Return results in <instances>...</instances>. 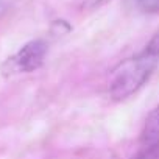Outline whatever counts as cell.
I'll use <instances>...</instances> for the list:
<instances>
[{
  "instance_id": "277c9868",
  "label": "cell",
  "mask_w": 159,
  "mask_h": 159,
  "mask_svg": "<svg viewBox=\"0 0 159 159\" xmlns=\"http://www.w3.org/2000/svg\"><path fill=\"white\" fill-rule=\"evenodd\" d=\"M128 3L140 13H147V14L159 13V0H128Z\"/></svg>"
},
{
  "instance_id": "6da1fadb",
  "label": "cell",
  "mask_w": 159,
  "mask_h": 159,
  "mask_svg": "<svg viewBox=\"0 0 159 159\" xmlns=\"http://www.w3.org/2000/svg\"><path fill=\"white\" fill-rule=\"evenodd\" d=\"M159 62V33L154 34L145 48L133 58L122 61L112 69L108 80V94L111 100L122 102L136 94L150 78Z\"/></svg>"
},
{
  "instance_id": "5b68a950",
  "label": "cell",
  "mask_w": 159,
  "mask_h": 159,
  "mask_svg": "<svg viewBox=\"0 0 159 159\" xmlns=\"http://www.w3.org/2000/svg\"><path fill=\"white\" fill-rule=\"evenodd\" d=\"M100 2H102V0H83V5L84 7H94V5H97Z\"/></svg>"
},
{
  "instance_id": "3957f363",
  "label": "cell",
  "mask_w": 159,
  "mask_h": 159,
  "mask_svg": "<svg viewBox=\"0 0 159 159\" xmlns=\"http://www.w3.org/2000/svg\"><path fill=\"white\" fill-rule=\"evenodd\" d=\"M140 143L142 148H151V147H159V105L148 114L142 136H140Z\"/></svg>"
},
{
  "instance_id": "7a4b0ae2",
  "label": "cell",
  "mask_w": 159,
  "mask_h": 159,
  "mask_svg": "<svg viewBox=\"0 0 159 159\" xmlns=\"http://www.w3.org/2000/svg\"><path fill=\"white\" fill-rule=\"evenodd\" d=\"M45 55H47V44L44 41L41 39L30 41L17 53H14L5 61L2 70L5 75L33 72L42 66Z\"/></svg>"
}]
</instances>
